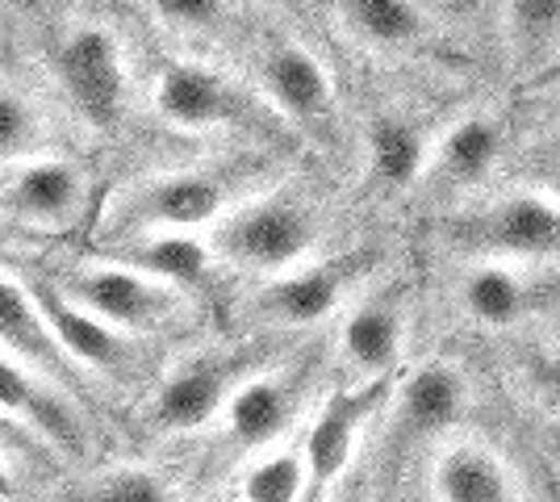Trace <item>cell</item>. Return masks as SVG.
Returning <instances> with one entry per match:
<instances>
[{"instance_id": "5bb4252c", "label": "cell", "mask_w": 560, "mask_h": 502, "mask_svg": "<svg viewBox=\"0 0 560 502\" xmlns=\"http://www.w3.org/2000/svg\"><path fill=\"white\" fill-rule=\"evenodd\" d=\"M0 348L9 357L25 360L30 369H38L43 377H50L55 385H71L84 377V369L59 348V339L50 331L47 314L38 306L34 289L18 285L9 277H0Z\"/></svg>"}, {"instance_id": "8992f818", "label": "cell", "mask_w": 560, "mask_h": 502, "mask_svg": "<svg viewBox=\"0 0 560 502\" xmlns=\"http://www.w3.org/2000/svg\"><path fill=\"white\" fill-rule=\"evenodd\" d=\"M259 369V357L247 348L234 352H206V357L185 360L180 369H172L164 385L151 398V419L164 431H197L213 423L231 394Z\"/></svg>"}, {"instance_id": "4316f807", "label": "cell", "mask_w": 560, "mask_h": 502, "mask_svg": "<svg viewBox=\"0 0 560 502\" xmlns=\"http://www.w3.org/2000/svg\"><path fill=\"white\" fill-rule=\"evenodd\" d=\"M80 499H101V502H164L172 499V486H167L160 474L151 469H139V465H121V469H109L93 478Z\"/></svg>"}, {"instance_id": "e0dca14e", "label": "cell", "mask_w": 560, "mask_h": 502, "mask_svg": "<svg viewBox=\"0 0 560 502\" xmlns=\"http://www.w3.org/2000/svg\"><path fill=\"white\" fill-rule=\"evenodd\" d=\"M339 348L360 377H394L406 348V314L397 293H376L351 306L339 331Z\"/></svg>"}, {"instance_id": "836d02e7", "label": "cell", "mask_w": 560, "mask_h": 502, "mask_svg": "<svg viewBox=\"0 0 560 502\" xmlns=\"http://www.w3.org/2000/svg\"><path fill=\"white\" fill-rule=\"evenodd\" d=\"M264 4H272V9H293V4H302V0H264Z\"/></svg>"}, {"instance_id": "4dcf8cb0", "label": "cell", "mask_w": 560, "mask_h": 502, "mask_svg": "<svg viewBox=\"0 0 560 502\" xmlns=\"http://www.w3.org/2000/svg\"><path fill=\"white\" fill-rule=\"evenodd\" d=\"M539 192H548L552 201L560 206V139L544 147V155H539Z\"/></svg>"}, {"instance_id": "f1b7e54d", "label": "cell", "mask_w": 560, "mask_h": 502, "mask_svg": "<svg viewBox=\"0 0 560 502\" xmlns=\"http://www.w3.org/2000/svg\"><path fill=\"white\" fill-rule=\"evenodd\" d=\"M43 453H47V444L25 428V423L9 419V415L0 410V456H43Z\"/></svg>"}, {"instance_id": "cb8c5ba5", "label": "cell", "mask_w": 560, "mask_h": 502, "mask_svg": "<svg viewBox=\"0 0 560 502\" xmlns=\"http://www.w3.org/2000/svg\"><path fill=\"white\" fill-rule=\"evenodd\" d=\"M502 17H506V38L518 63L544 68L560 50V0H506Z\"/></svg>"}, {"instance_id": "484cf974", "label": "cell", "mask_w": 560, "mask_h": 502, "mask_svg": "<svg viewBox=\"0 0 560 502\" xmlns=\"http://www.w3.org/2000/svg\"><path fill=\"white\" fill-rule=\"evenodd\" d=\"M50 139V126L43 109L22 93L0 84V164H18L30 155H43Z\"/></svg>"}, {"instance_id": "30bf717a", "label": "cell", "mask_w": 560, "mask_h": 502, "mask_svg": "<svg viewBox=\"0 0 560 502\" xmlns=\"http://www.w3.org/2000/svg\"><path fill=\"white\" fill-rule=\"evenodd\" d=\"M310 373L305 369H280V373H252L247 382L231 394L222 410L226 431L238 448H268L284 431L298 423L305 407Z\"/></svg>"}, {"instance_id": "2e32d148", "label": "cell", "mask_w": 560, "mask_h": 502, "mask_svg": "<svg viewBox=\"0 0 560 502\" xmlns=\"http://www.w3.org/2000/svg\"><path fill=\"white\" fill-rule=\"evenodd\" d=\"M259 89L293 121H323L335 101V84L323 59L298 43H280L259 63Z\"/></svg>"}, {"instance_id": "7a4b0ae2", "label": "cell", "mask_w": 560, "mask_h": 502, "mask_svg": "<svg viewBox=\"0 0 560 502\" xmlns=\"http://www.w3.org/2000/svg\"><path fill=\"white\" fill-rule=\"evenodd\" d=\"M234 180L222 172H167L139 180L109 210L114 231L151 235V231H197L231 210Z\"/></svg>"}, {"instance_id": "d6986e66", "label": "cell", "mask_w": 560, "mask_h": 502, "mask_svg": "<svg viewBox=\"0 0 560 502\" xmlns=\"http://www.w3.org/2000/svg\"><path fill=\"white\" fill-rule=\"evenodd\" d=\"M502 155V126L493 114H468L447 130L440 147H431V164L427 172L435 180H444L452 189H468L477 180H486Z\"/></svg>"}, {"instance_id": "7402d4cb", "label": "cell", "mask_w": 560, "mask_h": 502, "mask_svg": "<svg viewBox=\"0 0 560 502\" xmlns=\"http://www.w3.org/2000/svg\"><path fill=\"white\" fill-rule=\"evenodd\" d=\"M343 22L364 47L376 50L415 47L427 34V13L415 0H343Z\"/></svg>"}, {"instance_id": "5b68a950", "label": "cell", "mask_w": 560, "mask_h": 502, "mask_svg": "<svg viewBox=\"0 0 560 502\" xmlns=\"http://www.w3.org/2000/svg\"><path fill=\"white\" fill-rule=\"evenodd\" d=\"M55 68L75 114L96 130H114L126 109V50L114 30L71 25L59 43Z\"/></svg>"}, {"instance_id": "d4e9b609", "label": "cell", "mask_w": 560, "mask_h": 502, "mask_svg": "<svg viewBox=\"0 0 560 502\" xmlns=\"http://www.w3.org/2000/svg\"><path fill=\"white\" fill-rule=\"evenodd\" d=\"M238 494L252 502H298L310 494V465L302 448H280V453L259 456L243 474Z\"/></svg>"}, {"instance_id": "ac0fdd59", "label": "cell", "mask_w": 560, "mask_h": 502, "mask_svg": "<svg viewBox=\"0 0 560 502\" xmlns=\"http://www.w3.org/2000/svg\"><path fill=\"white\" fill-rule=\"evenodd\" d=\"M431 494L444 502H506L514 499L511 469L481 444H452L431 465Z\"/></svg>"}, {"instance_id": "52a82bcc", "label": "cell", "mask_w": 560, "mask_h": 502, "mask_svg": "<svg viewBox=\"0 0 560 502\" xmlns=\"http://www.w3.org/2000/svg\"><path fill=\"white\" fill-rule=\"evenodd\" d=\"M151 105L167 126L185 135H210V130H231V126L252 121V96L231 75L213 72L210 63H192V59H176L155 75Z\"/></svg>"}, {"instance_id": "4fadbf2b", "label": "cell", "mask_w": 560, "mask_h": 502, "mask_svg": "<svg viewBox=\"0 0 560 502\" xmlns=\"http://www.w3.org/2000/svg\"><path fill=\"white\" fill-rule=\"evenodd\" d=\"M364 272V256H343V260L323 264H298L289 272L272 277L259 289L256 306L268 318H277L284 327H314L339 311L348 285Z\"/></svg>"}, {"instance_id": "f546056e", "label": "cell", "mask_w": 560, "mask_h": 502, "mask_svg": "<svg viewBox=\"0 0 560 502\" xmlns=\"http://www.w3.org/2000/svg\"><path fill=\"white\" fill-rule=\"evenodd\" d=\"M532 382H536L539 398H544L552 410H560V343L557 348H548V352L532 364Z\"/></svg>"}, {"instance_id": "603a6c76", "label": "cell", "mask_w": 560, "mask_h": 502, "mask_svg": "<svg viewBox=\"0 0 560 502\" xmlns=\"http://www.w3.org/2000/svg\"><path fill=\"white\" fill-rule=\"evenodd\" d=\"M213 247L192 240V231H151L147 240L130 252V264H139L147 272H155L167 285H197L210 272Z\"/></svg>"}, {"instance_id": "44dd1931", "label": "cell", "mask_w": 560, "mask_h": 502, "mask_svg": "<svg viewBox=\"0 0 560 502\" xmlns=\"http://www.w3.org/2000/svg\"><path fill=\"white\" fill-rule=\"evenodd\" d=\"M431 164V147L415 121L381 114L369 126V167L385 189H410Z\"/></svg>"}, {"instance_id": "6da1fadb", "label": "cell", "mask_w": 560, "mask_h": 502, "mask_svg": "<svg viewBox=\"0 0 560 502\" xmlns=\"http://www.w3.org/2000/svg\"><path fill=\"white\" fill-rule=\"evenodd\" d=\"M323 222L318 210L298 192H264L243 206H231L213 222V256L234 264L238 272L280 277L310 260L318 247Z\"/></svg>"}, {"instance_id": "8fae6325", "label": "cell", "mask_w": 560, "mask_h": 502, "mask_svg": "<svg viewBox=\"0 0 560 502\" xmlns=\"http://www.w3.org/2000/svg\"><path fill=\"white\" fill-rule=\"evenodd\" d=\"M30 289H34L38 306L47 314L59 348H63L84 373H126V369H130V360H135L130 331H121L109 318H101L96 311H89L84 302H75L63 285L34 281Z\"/></svg>"}, {"instance_id": "3957f363", "label": "cell", "mask_w": 560, "mask_h": 502, "mask_svg": "<svg viewBox=\"0 0 560 502\" xmlns=\"http://www.w3.org/2000/svg\"><path fill=\"white\" fill-rule=\"evenodd\" d=\"M452 240L477 260H560V206L548 192H511L456 218Z\"/></svg>"}, {"instance_id": "d6a6232c", "label": "cell", "mask_w": 560, "mask_h": 502, "mask_svg": "<svg viewBox=\"0 0 560 502\" xmlns=\"http://www.w3.org/2000/svg\"><path fill=\"white\" fill-rule=\"evenodd\" d=\"M557 80H560V50L539 68L536 75H532V84H536V89H548V84H557Z\"/></svg>"}, {"instance_id": "ffe728a7", "label": "cell", "mask_w": 560, "mask_h": 502, "mask_svg": "<svg viewBox=\"0 0 560 502\" xmlns=\"http://www.w3.org/2000/svg\"><path fill=\"white\" fill-rule=\"evenodd\" d=\"M460 311L481 327H514L532 311V285L506 260H477L460 277Z\"/></svg>"}, {"instance_id": "9a60e30c", "label": "cell", "mask_w": 560, "mask_h": 502, "mask_svg": "<svg viewBox=\"0 0 560 502\" xmlns=\"http://www.w3.org/2000/svg\"><path fill=\"white\" fill-rule=\"evenodd\" d=\"M468 385L452 364H422L394 394V431L410 444L447 435L465 419Z\"/></svg>"}, {"instance_id": "1f68e13d", "label": "cell", "mask_w": 560, "mask_h": 502, "mask_svg": "<svg viewBox=\"0 0 560 502\" xmlns=\"http://www.w3.org/2000/svg\"><path fill=\"white\" fill-rule=\"evenodd\" d=\"M30 235H25L22 222H13V218L0 210V252H18V247H30Z\"/></svg>"}, {"instance_id": "9c48e42d", "label": "cell", "mask_w": 560, "mask_h": 502, "mask_svg": "<svg viewBox=\"0 0 560 502\" xmlns=\"http://www.w3.org/2000/svg\"><path fill=\"white\" fill-rule=\"evenodd\" d=\"M89 201V172L59 155H30L9 164L0 180V210L22 222L25 231H59L71 226Z\"/></svg>"}, {"instance_id": "83f0119b", "label": "cell", "mask_w": 560, "mask_h": 502, "mask_svg": "<svg viewBox=\"0 0 560 502\" xmlns=\"http://www.w3.org/2000/svg\"><path fill=\"white\" fill-rule=\"evenodd\" d=\"M147 4H151L155 22L167 25V30H176V34H201V30L222 22V13H226L231 0H147Z\"/></svg>"}, {"instance_id": "ba28073f", "label": "cell", "mask_w": 560, "mask_h": 502, "mask_svg": "<svg viewBox=\"0 0 560 502\" xmlns=\"http://www.w3.org/2000/svg\"><path fill=\"white\" fill-rule=\"evenodd\" d=\"M394 377H364L360 385L335 389L305 431V465H310V490H327L348 474L351 456L360 448V435L376 410L389 402Z\"/></svg>"}, {"instance_id": "7c38bea8", "label": "cell", "mask_w": 560, "mask_h": 502, "mask_svg": "<svg viewBox=\"0 0 560 502\" xmlns=\"http://www.w3.org/2000/svg\"><path fill=\"white\" fill-rule=\"evenodd\" d=\"M59 389L63 385H55L38 369H30L25 360L9 357L0 348V410L25 423L47 448L75 456L84 448V431H80V415Z\"/></svg>"}, {"instance_id": "277c9868", "label": "cell", "mask_w": 560, "mask_h": 502, "mask_svg": "<svg viewBox=\"0 0 560 502\" xmlns=\"http://www.w3.org/2000/svg\"><path fill=\"white\" fill-rule=\"evenodd\" d=\"M63 289L130 335L160 331L188 311L180 285H167L139 264H84L80 272H71Z\"/></svg>"}]
</instances>
